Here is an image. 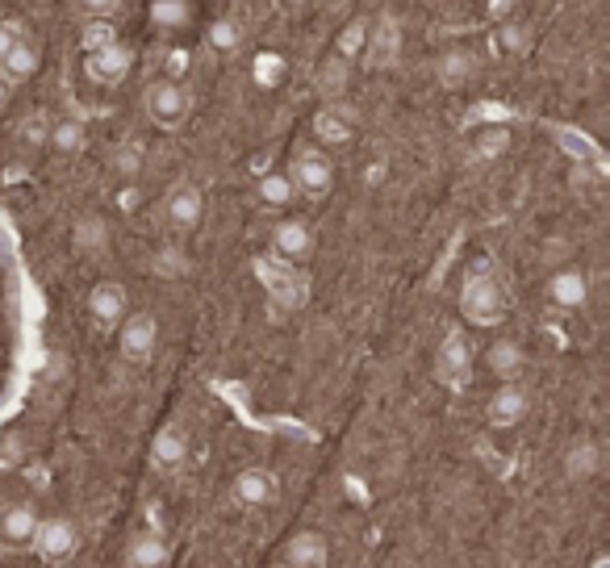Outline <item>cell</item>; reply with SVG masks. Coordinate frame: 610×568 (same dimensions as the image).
Instances as JSON below:
<instances>
[{
	"instance_id": "1",
	"label": "cell",
	"mask_w": 610,
	"mask_h": 568,
	"mask_svg": "<svg viewBox=\"0 0 610 568\" xmlns=\"http://www.w3.org/2000/svg\"><path fill=\"white\" fill-rule=\"evenodd\" d=\"M460 314L468 322H477V326H498L510 314L507 289H502V280L489 273V268L468 273L464 289H460Z\"/></svg>"
},
{
	"instance_id": "2",
	"label": "cell",
	"mask_w": 610,
	"mask_h": 568,
	"mask_svg": "<svg viewBox=\"0 0 610 568\" xmlns=\"http://www.w3.org/2000/svg\"><path fill=\"white\" fill-rule=\"evenodd\" d=\"M435 380L443 389H468L473 380V347L464 339V330H448V339L435 351Z\"/></svg>"
},
{
	"instance_id": "3",
	"label": "cell",
	"mask_w": 610,
	"mask_h": 568,
	"mask_svg": "<svg viewBox=\"0 0 610 568\" xmlns=\"http://www.w3.org/2000/svg\"><path fill=\"white\" fill-rule=\"evenodd\" d=\"M289 184H293V193H302V197H327L331 193V184H334V168H331V159L322 155V150H314V147H305L293 155V164H289Z\"/></svg>"
},
{
	"instance_id": "4",
	"label": "cell",
	"mask_w": 610,
	"mask_h": 568,
	"mask_svg": "<svg viewBox=\"0 0 610 568\" xmlns=\"http://www.w3.org/2000/svg\"><path fill=\"white\" fill-rule=\"evenodd\" d=\"M143 105H147V118L155 125H163V130H176L193 113V97H188V88L176 84V80H155Z\"/></svg>"
},
{
	"instance_id": "5",
	"label": "cell",
	"mask_w": 610,
	"mask_h": 568,
	"mask_svg": "<svg viewBox=\"0 0 610 568\" xmlns=\"http://www.w3.org/2000/svg\"><path fill=\"white\" fill-rule=\"evenodd\" d=\"M118 343H122V355H126L130 364H151L155 343H159V322H155V314H126Z\"/></svg>"
},
{
	"instance_id": "6",
	"label": "cell",
	"mask_w": 610,
	"mask_h": 568,
	"mask_svg": "<svg viewBox=\"0 0 610 568\" xmlns=\"http://www.w3.org/2000/svg\"><path fill=\"white\" fill-rule=\"evenodd\" d=\"M29 547H34L42 560H68V556L80 547L76 522L72 519H38V531H34Z\"/></svg>"
},
{
	"instance_id": "7",
	"label": "cell",
	"mask_w": 610,
	"mask_h": 568,
	"mask_svg": "<svg viewBox=\"0 0 610 568\" xmlns=\"http://www.w3.org/2000/svg\"><path fill=\"white\" fill-rule=\"evenodd\" d=\"M230 494H234V501H239L243 510H259V506H272L280 497V481H277V472H268V469H243L234 476Z\"/></svg>"
},
{
	"instance_id": "8",
	"label": "cell",
	"mask_w": 610,
	"mask_h": 568,
	"mask_svg": "<svg viewBox=\"0 0 610 568\" xmlns=\"http://www.w3.org/2000/svg\"><path fill=\"white\" fill-rule=\"evenodd\" d=\"M527 410H532L527 389H523L518 380H510V385H502L498 394L489 397L485 419H489V426H498V431H510V426H518V422L527 419Z\"/></svg>"
},
{
	"instance_id": "9",
	"label": "cell",
	"mask_w": 610,
	"mask_h": 568,
	"mask_svg": "<svg viewBox=\"0 0 610 568\" xmlns=\"http://www.w3.org/2000/svg\"><path fill=\"white\" fill-rule=\"evenodd\" d=\"M202 214H205V197L197 184H176L168 193V201H163V222L172 226L176 234L193 230V226L202 222Z\"/></svg>"
},
{
	"instance_id": "10",
	"label": "cell",
	"mask_w": 610,
	"mask_h": 568,
	"mask_svg": "<svg viewBox=\"0 0 610 568\" xmlns=\"http://www.w3.org/2000/svg\"><path fill=\"white\" fill-rule=\"evenodd\" d=\"M272 247H277V255H284L289 264H302V259H309V255H314V247H318V239H314V226L297 222V218L280 222L277 230H272Z\"/></svg>"
},
{
	"instance_id": "11",
	"label": "cell",
	"mask_w": 610,
	"mask_h": 568,
	"mask_svg": "<svg viewBox=\"0 0 610 568\" xmlns=\"http://www.w3.org/2000/svg\"><path fill=\"white\" fill-rule=\"evenodd\" d=\"M184 460H188V435H184L180 426H163V431H159V435L151 439V464H155V472L172 476V472L184 469Z\"/></svg>"
},
{
	"instance_id": "12",
	"label": "cell",
	"mask_w": 610,
	"mask_h": 568,
	"mask_svg": "<svg viewBox=\"0 0 610 568\" xmlns=\"http://www.w3.org/2000/svg\"><path fill=\"white\" fill-rule=\"evenodd\" d=\"M126 289L118 285V280H101L93 293H88V310H93V318L101 322L105 330H113V326H122L126 318Z\"/></svg>"
},
{
	"instance_id": "13",
	"label": "cell",
	"mask_w": 610,
	"mask_h": 568,
	"mask_svg": "<svg viewBox=\"0 0 610 568\" xmlns=\"http://www.w3.org/2000/svg\"><path fill=\"white\" fill-rule=\"evenodd\" d=\"M327 560H331V547H327V535H318V531H302L284 544L289 568H327Z\"/></svg>"
},
{
	"instance_id": "14",
	"label": "cell",
	"mask_w": 610,
	"mask_h": 568,
	"mask_svg": "<svg viewBox=\"0 0 610 568\" xmlns=\"http://www.w3.org/2000/svg\"><path fill=\"white\" fill-rule=\"evenodd\" d=\"M172 565V544L159 531L134 535L126 547V568H168Z\"/></svg>"
},
{
	"instance_id": "15",
	"label": "cell",
	"mask_w": 610,
	"mask_h": 568,
	"mask_svg": "<svg viewBox=\"0 0 610 568\" xmlns=\"http://www.w3.org/2000/svg\"><path fill=\"white\" fill-rule=\"evenodd\" d=\"M398 47H402V38H398V22L393 17H381L377 29H368V43H364V59H368V68H389L393 59H398Z\"/></svg>"
},
{
	"instance_id": "16",
	"label": "cell",
	"mask_w": 610,
	"mask_h": 568,
	"mask_svg": "<svg viewBox=\"0 0 610 568\" xmlns=\"http://www.w3.org/2000/svg\"><path fill=\"white\" fill-rule=\"evenodd\" d=\"M548 297H552L557 310H582L585 297H589V280H585L582 268H560L548 280Z\"/></svg>"
},
{
	"instance_id": "17",
	"label": "cell",
	"mask_w": 610,
	"mask_h": 568,
	"mask_svg": "<svg viewBox=\"0 0 610 568\" xmlns=\"http://www.w3.org/2000/svg\"><path fill=\"white\" fill-rule=\"evenodd\" d=\"M130 63H134V55H130V47H122V43H109V47L88 55V72H93L97 84H118V80L130 72Z\"/></svg>"
},
{
	"instance_id": "18",
	"label": "cell",
	"mask_w": 610,
	"mask_h": 568,
	"mask_svg": "<svg viewBox=\"0 0 610 568\" xmlns=\"http://www.w3.org/2000/svg\"><path fill=\"white\" fill-rule=\"evenodd\" d=\"M34 531H38V515H34L29 506H9V510L0 515V544L29 547Z\"/></svg>"
},
{
	"instance_id": "19",
	"label": "cell",
	"mask_w": 610,
	"mask_h": 568,
	"mask_svg": "<svg viewBox=\"0 0 610 568\" xmlns=\"http://www.w3.org/2000/svg\"><path fill=\"white\" fill-rule=\"evenodd\" d=\"M34 72H38V50L17 38V43H13V50L0 59V75H4V84L13 88V84H26Z\"/></svg>"
},
{
	"instance_id": "20",
	"label": "cell",
	"mask_w": 610,
	"mask_h": 568,
	"mask_svg": "<svg viewBox=\"0 0 610 568\" xmlns=\"http://www.w3.org/2000/svg\"><path fill=\"white\" fill-rule=\"evenodd\" d=\"M598 469H602V451H598V444L577 439V444L564 451V476H569V481H589Z\"/></svg>"
},
{
	"instance_id": "21",
	"label": "cell",
	"mask_w": 610,
	"mask_h": 568,
	"mask_svg": "<svg viewBox=\"0 0 610 568\" xmlns=\"http://www.w3.org/2000/svg\"><path fill=\"white\" fill-rule=\"evenodd\" d=\"M314 134L327 143V147H343L352 138V113H343L339 105H327L318 118H314Z\"/></svg>"
},
{
	"instance_id": "22",
	"label": "cell",
	"mask_w": 610,
	"mask_h": 568,
	"mask_svg": "<svg viewBox=\"0 0 610 568\" xmlns=\"http://www.w3.org/2000/svg\"><path fill=\"white\" fill-rule=\"evenodd\" d=\"M489 372L502 380V385H510V380H518V372H523V347L510 343V339H498V343L489 347Z\"/></svg>"
},
{
	"instance_id": "23",
	"label": "cell",
	"mask_w": 610,
	"mask_h": 568,
	"mask_svg": "<svg viewBox=\"0 0 610 568\" xmlns=\"http://www.w3.org/2000/svg\"><path fill=\"white\" fill-rule=\"evenodd\" d=\"M368 29H373V22H368V17H352V22L343 25V34L334 38V55H339V59H356V55H364Z\"/></svg>"
},
{
	"instance_id": "24",
	"label": "cell",
	"mask_w": 610,
	"mask_h": 568,
	"mask_svg": "<svg viewBox=\"0 0 610 568\" xmlns=\"http://www.w3.org/2000/svg\"><path fill=\"white\" fill-rule=\"evenodd\" d=\"M473 68H477V59H473L468 50H448V55L439 59V80H443V84H464V80L473 75Z\"/></svg>"
},
{
	"instance_id": "25",
	"label": "cell",
	"mask_w": 610,
	"mask_h": 568,
	"mask_svg": "<svg viewBox=\"0 0 610 568\" xmlns=\"http://www.w3.org/2000/svg\"><path fill=\"white\" fill-rule=\"evenodd\" d=\"M318 84H322V93L331 100L343 97V88H347V59H339V55L327 59V63L318 68Z\"/></svg>"
},
{
	"instance_id": "26",
	"label": "cell",
	"mask_w": 610,
	"mask_h": 568,
	"mask_svg": "<svg viewBox=\"0 0 610 568\" xmlns=\"http://www.w3.org/2000/svg\"><path fill=\"white\" fill-rule=\"evenodd\" d=\"M72 239H76L80 251H101L105 239H109V230H105L101 218H93V214H88V218H80L76 222V234H72Z\"/></svg>"
},
{
	"instance_id": "27",
	"label": "cell",
	"mask_w": 610,
	"mask_h": 568,
	"mask_svg": "<svg viewBox=\"0 0 610 568\" xmlns=\"http://www.w3.org/2000/svg\"><path fill=\"white\" fill-rule=\"evenodd\" d=\"M259 197L268 201V205H289L297 193H293L289 176H264V180H259Z\"/></svg>"
},
{
	"instance_id": "28",
	"label": "cell",
	"mask_w": 610,
	"mask_h": 568,
	"mask_svg": "<svg viewBox=\"0 0 610 568\" xmlns=\"http://www.w3.org/2000/svg\"><path fill=\"white\" fill-rule=\"evenodd\" d=\"M51 143H54V150L72 155V150L84 147V125H80V122H59L51 130Z\"/></svg>"
},
{
	"instance_id": "29",
	"label": "cell",
	"mask_w": 610,
	"mask_h": 568,
	"mask_svg": "<svg viewBox=\"0 0 610 568\" xmlns=\"http://www.w3.org/2000/svg\"><path fill=\"white\" fill-rule=\"evenodd\" d=\"M510 147V130H485L477 138V159H498Z\"/></svg>"
},
{
	"instance_id": "30",
	"label": "cell",
	"mask_w": 610,
	"mask_h": 568,
	"mask_svg": "<svg viewBox=\"0 0 610 568\" xmlns=\"http://www.w3.org/2000/svg\"><path fill=\"white\" fill-rule=\"evenodd\" d=\"M109 43H118V34H113V25L109 22H88L84 25V47L88 50H101Z\"/></svg>"
},
{
	"instance_id": "31",
	"label": "cell",
	"mask_w": 610,
	"mask_h": 568,
	"mask_svg": "<svg viewBox=\"0 0 610 568\" xmlns=\"http://www.w3.org/2000/svg\"><path fill=\"white\" fill-rule=\"evenodd\" d=\"M22 451H26V439L13 431V435H0V469H13L22 464Z\"/></svg>"
},
{
	"instance_id": "32",
	"label": "cell",
	"mask_w": 610,
	"mask_h": 568,
	"mask_svg": "<svg viewBox=\"0 0 610 568\" xmlns=\"http://www.w3.org/2000/svg\"><path fill=\"white\" fill-rule=\"evenodd\" d=\"M280 75H284V63H280L277 55H259L255 59V80L259 84H280Z\"/></svg>"
},
{
	"instance_id": "33",
	"label": "cell",
	"mask_w": 610,
	"mask_h": 568,
	"mask_svg": "<svg viewBox=\"0 0 610 568\" xmlns=\"http://www.w3.org/2000/svg\"><path fill=\"white\" fill-rule=\"evenodd\" d=\"M118 4H122V0H76V9L88 22H109V13H113Z\"/></svg>"
},
{
	"instance_id": "34",
	"label": "cell",
	"mask_w": 610,
	"mask_h": 568,
	"mask_svg": "<svg viewBox=\"0 0 610 568\" xmlns=\"http://www.w3.org/2000/svg\"><path fill=\"white\" fill-rule=\"evenodd\" d=\"M213 47H218V50H234V47H239V25H234V22H218V25H213Z\"/></svg>"
},
{
	"instance_id": "35",
	"label": "cell",
	"mask_w": 610,
	"mask_h": 568,
	"mask_svg": "<svg viewBox=\"0 0 610 568\" xmlns=\"http://www.w3.org/2000/svg\"><path fill=\"white\" fill-rule=\"evenodd\" d=\"M502 47H514V50H523L527 47V29H523V25H507V29H502Z\"/></svg>"
},
{
	"instance_id": "36",
	"label": "cell",
	"mask_w": 610,
	"mask_h": 568,
	"mask_svg": "<svg viewBox=\"0 0 610 568\" xmlns=\"http://www.w3.org/2000/svg\"><path fill=\"white\" fill-rule=\"evenodd\" d=\"M13 43H17V29L13 25H0V59L13 50Z\"/></svg>"
},
{
	"instance_id": "37",
	"label": "cell",
	"mask_w": 610,
	"mask_h": 568,
	"mask_svg": "<svg viewBox=\"0 0 610 568\" xmlns=\"http://www.w3.org/2000/svg\"><path fill=\"white\" fill-rule=\"evenodd\" d=\"M589 568H610V556H607V552H598V556H594V565H589Z\"/></svg>"
},
{
	"instance_id": "38",
	"label": "cell",
	"mask_w": 610,
	"mask_h": 568,
	"mask_svg": "<svg viewBox=\"0 0 610 568\" xmlns=\"http://www.w3.org/2000/svg\"><path fill=\"white\" fill-rule=\"evenodd\" d=\"M510 4H514V0H493V13H498V17H502V13H507Z\"/></svg>"
},
{
	"instance_id": "39",
	"label": "cell",
	"mask_w": 610,
	"mask_h": 568,
	"mask_svg": "<svg viewBox=\"0 0 610 568\" xmlns=\"http://www.w3.org/2000/svg\"><path fill=\"white\" fill-rule=\"evenodd\" d=\"M9 105V84H4V75H0V109Z\"/></svg>"
},
{
	"instance_id": "40",
	"label": "cell",
	"mask_w": 610,
	"mask_h": 568,
	"mask_svg": "<svg viewBox=\"0 0 610 568\" xmlns=\"http://www.w3.org/2000/svg\"><path fill=\"white\" fill-rule=\"evenodd\" d=\"M284 9H297V4H309V0H280Z\"/></svg>"
},
{
	"instance_id": "41",
	"label": "cell",
	"mask_w": 610,
	"mask_h": 568,
	"mask_svg": "<svg viewBox=\"0 0 610 568\" xmlns=\"http://www.w3.org/2000/svg\"><path fill=\"white\" fill-rule=\"evenodd\" d=\"M327 4H331V9H343V4H352V0H327Z\"/></svg>"
},
{
	"instance_id": "42",
	"label": "cell",
	"mask_w": 610,
	"mask_h": 568,
	"mask_svg": "<svg viewBox=\"0 0 610 568\" xmlns=\"http://www.w3.org/2000/svg\"><path fill=\"white\" fill-rule=\"evenodd\" d=\"M280 568H289V565H280Z\"/></svg>"
}]
</instances>
